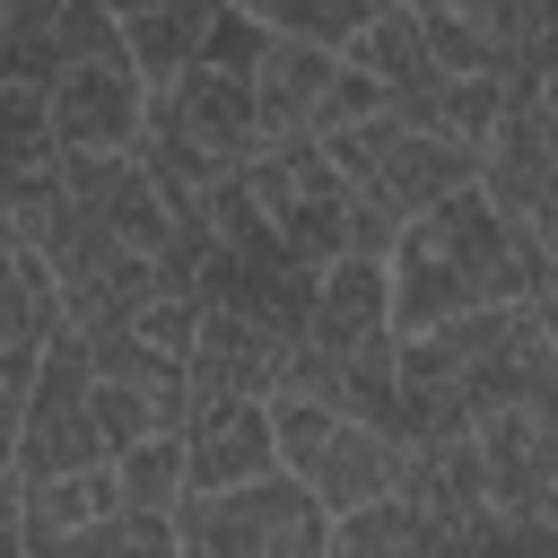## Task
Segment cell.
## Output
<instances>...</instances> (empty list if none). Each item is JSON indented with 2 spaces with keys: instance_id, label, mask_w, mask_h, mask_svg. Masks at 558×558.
<instances>
[{
  "instance_id": "cell-10",
  "label": "cell",
  "mask_w": 558,
  "mask_h": 558,
  "mask_svg": "<svg viewBox=\"0 0 558 558\" xmlns=\"http://www.w3.org/2000/svg\"><path fill=\"white\" fill-rule=\"evenodd\" d=\"M480 453V497L497 523H549L558 506V418L549 401H506L462 427Z\"/></svg>"
},
{
  "instance_id": "cell-3",
  "label": "cell",
  "mask_w": 558,
  "mask_h": 558,
  "mask_svg": "<svg viewBox=\"0 0 558 558\" xmlns=\"http://www.w3.org/2000/svg\"><path fill=\"white\" fill-rule=\"evenodd\" d=\"M244 201L270 218V235L288 244V262H305V270H323V262H340V253H392V218H375L349 183H340V166L323 157V140H288V148H262L244 174Z\"/></svg>"
},
{
  "instance_id": "cell-22",
  "label": "cell",
  "mask_w": 558,
  "mask_h": 558,
  "mask_svg": "<svg viewBox=\"0 0 558 558\" xmlns=\"http://www.w3.org/2000/svg\"><path fill=\"white\" fill-rule=\"evenodd\" d=\"M17 488H26V480H17V462H0V523H17Z\"/></svg>"
},
{
  "instance_id": "cell-9",
  "label": "cell",
  "mask_w": 558,
  "mask_h": 558,
  "mask_svg": "<svg viewBox=\"0 0 558 558\" xmlns=\"http://www.w3.org/2000/svg\"><path fill=\"white\" fill-rule=\"evenodd\" d=\"M471 192L532 244H549V209H558V140H549V96H506L488 140H480V174Z\"/></svg>"
},
{
  "instance_id": "cell-14",
  "label": "cell",
  "mask_w": 558,
  "mask_h": 558,
  "mask_svg": "<svg viewBox=\"0 0 558 558\" xmlns=\"http://www.w3.org/2000/svg\"><path fill=\"white\" fill-rule=\"evenodd\" d=\"M375 340H392L384 262H375V253L323 262V270H314V314H305V340H296V349H314V357H357V349H375Z\"/></svg>"
},
{
  "instance_id": "cell-23",
  "label": "cell",
  "mask_w": 558,
  "mask_h": 558,
  "mask_svg": "<svg viewBox=\"0 0 558 558\" xmlns=\"http://www.w3.org/2000/svg\"><path fill=\"white\" fill-rule=\"evenodd\" d=\"M0 558H26V532L17 523H0Z\"/></svg>"
},
{
  "instance_id": "cell-21",
  "label": "cell",
  "mask_w": 558,
  "mask_h": 558,
  "mask_svg": "<svg viewBox=\"0 0 558 558\" xmlns=\"http://www.w3.org/2000/svg\"><path fill=\"white\" fill-rule=\"evenodd\" d=\"M122 52V26H113V9L105 0H61V17H52V61H113ZM131 61V52H122Z\"/></svg>"
},
{
  "instance_id": "cell-17",
  "label": "cell",
  "mask_w": 558,
  "mask_h": 558,
  "mask_svg": "<svg viewBox=\"0 0 558 558\" xmlns=\"http://www.w3.org/2000/svg\"><path fill=\"white\" fill-rule=\"evenodd\" d=\"M340 61L384 96V105H401V96H427L445 70H436V52H427V35H418V17L392 0V9H375L349 44H340Z\"/></svg>"
},
{
  "instance_id": "cell-24",
  "label": "cell",
  "mask_w": 558,
  "mask_h": 558,
  "mask_svg": "<svg viewBox=\"0 0 558 558\" xmlns=\"http://www.w3.org/2000/svg\"><path fill=\"white\" fill-rule=\"evenodd\" d=\"M105 9H131V0H105Z\"/></svg>"
},
{
  "instance_id": "cell-6",
  "label": "cell",
  "mask_w": 558,
  "mask_h": 558,
  "mask_svg": "<svg viewBox=\"0 0 558 558\" xmlns=\"http://www.w3.org/2000/svg\"><path fill=\"white\" fill-rule=\"evenodd\" d=\"M166 523H174V558H323L331 541V514L288 471H262L218 497H183Z\"/></svg>"
},
{
  "instance_id": "cell-8",
  "label": "cell",
  "mask_w": 558,
  "mask_h": 558,
  "mask_svg": "<svg viewBox=\"0 0 558 558\" xmlns=\"http://www.w3.org/2000/svg\"><path fill=\"white\" fill-rule=\"evenodd\" d=\"M105 436L87 418V340L61 323L35 349V384L17 401V480H61V471H96Z\"/></svg>"
},
{
  "instance_id": "cell-18",
  "label": "cell",
  "mask_w": 558,
  "mask_h": 558,
  "mask_svg": "<svg viewBox=\"0 0 558 558\" xmlns=\"http://www.w3.org/2000/svg\"><path fill=\"white\" fill-rule=\"evenodd\" d=\"M105 514H122L113 462L61 471V480H26V488H17V532H26V541H70V532H96Z\"/></svg>"
},
{
  "instance_id": "cell-13",
  "label": "cell",
  "mask_w": 558,
  "mask_h": 558,
  "mask_svg": "<svg viewBox=\"0 0 558 558\" xmlns=\"http://www.w3.org/2000/svg\"><path fill=\"white\" fill-rule=\"evenodd\" d=\"M279 366H288V340L279 331H262V323H244L227 305H201L192 349H183V401L192 410L201 401H270Z\"/></svg>"
},
{
  "instance_id": "cell-7",
  "label": "cell",
  "mask_w": 558,
  "mask_h": 558,
  "mask_svg": "<svg viewBox=\"0 0 558 558\" xmlns=\"http://www.w3.org/2000/svg\"><path fill=\"white\" fill-rule=\"evenodd\" d=\"M375 105H384V96H375L340 52H323V44H279V35H270L262 61H253V122H262L270 148L323 140V131L375 113Z\"/></svg>"
},
{
  "instance_id": "cell-4",
  "label": "cell",
  "mask_w": 558,
  "mask_h": 558,
  "mask_svg": "<svg viewBox=\"0 0 558 558\" xmlns=\"http://www.w3.org/2000/svg\"><path fill=\"white\" fill-rule=\"evenodd\" d=\"M262 418H270V471H288L331 523L401 497V445L375 436L366 418H340V410H323L305 392H270Z\"/></svg>"
},
{
  "instance_id": "cell-15",
  "label": "cell",
  "mask_w": 558,
  "mask_h": 558,
  "mask_svg": "<svg viewBox=\"0 0 558 558\" xmlns=\"http://www.w3.org/2000/svg\"><path fill=\"white\" fill-rule=\"evenodd\" d=\"M270 471V418L262 401H201L183 410V497H218Z\"/></svg>"
},
{
  "instance_id": "cell-19",
  "label": "cell",
  "mask_w": 558,
  "mask_h": 558,
  "mask_svg": "<svg viewBox=\"0 0 558 558\" xmlns=\"http://www.w3.org/2000/svg\"><path fill=\"white\" fill-rule=\"evenodd\" d=\"M227 9H244L262 35H279V44H323V52H340L375 9H392V0H227Z\"/></svg>"
},
{
  "instance_id": "cell-16",
  "label": "cell",
  "mask_w": 558,
  "mask_h": 558,
  "mask_svg": "<svg viewBox=\"0 0 558 558\" xmlns=\"http://www.w3.org/2000/svg\"><path fill=\"white\" fill-rule=\"evenodd\" d=\"M113 26H122V52H131L140 87L157 96L201 61V44L218 26V0H131V9H113Z\"/></svg>"
},
{
  "instance_id": "cell-1",
  "label": "cell",
  "mask_w": 558,
  "mask_h": 558,
  "mask_svg": "<svg viewBox=\"0 0 558 558\" xmlns=\"http://www.w3.org/2000/svg\"><path fill=\"white\" fill-rule=\"evenodd\" d=\"M392 375H401L410 436H462L471 418H488L506 401H558L549 296H514V305H480L436 331H410L392 349Z\"/></svg>"
},
{
  "instance_id": "cell-5",
  "label": "cell",
  "mask_w": 558,
  "mask_h": 558,
  "mask_svg": "<svg viewBox=\"0 0 558 558\" xmlns=\"http://www.w3.org/2000/svg\"><path fill=\"white\" fill-rule=\"evenodd\" d=\"M323 157L340 166V183L375 209V218H392V227H410L418 209H436L445 192H471V174H480V157L471 148H453V140H436L427 122H410L401 105H375V113H357V122H340V131H323Z\"/></svg>"
},
{
  "instance_id": "cell-2",
  "label": "cell",
  "mask_w": 558,
  "mask_h": 558,
  "mask_svg": "<svg viewBox=\"0 0 558 558\" xmlns=\"http://www.w3.org/2000/svg\"><path fill=\"white\" fill-rule=\"evenodd\" d=\"M558 253L514 235L480 192H445L436 209H418L392 253H384V305H392V340L436 331L453 314L480 305H514V296H549Z\"/></svg>"
},
{
  "instance_id": "cell-12",
  "label": "cell",
  "mask_w": 558,
  "mask_h": 558,
  "mask_svg": "<svg viewBox=\"0 0 558 558\" xmlns=\"http://www.w3.org/2000/svg\"><path fill=\"white\" fill-rule=\"evenodd\" d=\"M44 174H52V192H61L78 218H96L113 244H131V253H148V262L174 253V218H166V201H157V183H148V166H140L131 148H113V157H52Z\"/></svg>"
},
{
  "instance_id": "cell-20",
  "label": "cell",
  "mask_w": 558,
  "mask_h": 558,
  "mask_svg": "<svg viewBox=\"0 0 558 558\" xmlns=\"http://www.w3.org/2000/svg\"><path fill=\"white\" fill-rule=\"evenodd\" d=\"M113 497H122V514H174L183 506V427L122 445L113 453Z\"/></svg>"
},
{
  "instance_id": "cell-11",
  "label": "cell",
  "mask_w": 558,
  "mask_h": 558,
  "mask_svg": "<svg viewBox=\"0 0 558 558\" xmlns=\"http://www.w3.org/2000/svg\"><path fill=\"white\" fill-rule=\"evenodd\" d=\"M140 113H148V87H140V70L122 52L113 61H61L52 87H44L52 157H113V148H131Z\"/></svg>"
}]
</instances>
